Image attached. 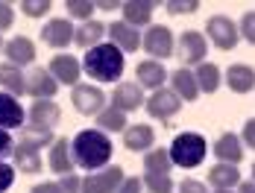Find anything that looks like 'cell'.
<instances>
[{"instance_id": "4fadbf2b", "label": "cell", "mask_w": 255, "mask_h": 193, "mask_svg": "<svg viewBox=\"0 0 255 193\" xmlns=\"http://www.w3.org/2000/svg\"><path fill=\"white\" fill-rule=\"evenodd\" d=\"M41 41L56 50L68 47L74 41V24H71V18H53V21H47V26L41 29Z\"/></svg>"}, {"instance_id": "4316f807", "label": "cell", "mask_w": 255, "mask_h": 193, "mask_svg": "<svg viewBox=\"0 0 255 193\" xmlns=\"http://www.w3.org/2000/svg\"><path fill=\"white\" fill-rule=\"evenodd\" d=\"M103 38H106V24H100V21H85L79 29H74V41L82 50H91L97 44H103Z\"/></svg>"}, {"instance_id": "7bdbcfd3", "label": "cell", "mask_w": 255, "mask_h": 193, "mask_svg": "<svg viewBox=\"0 0 255 193\" xmlns=\"http://www.w3.org/2000/svg\"><path fill=\"white\" fill-rule=\"evenodd\" d=\"M241 144H247L250 149H255V117L244 123V138H241Z\"/></svg>"}, {"instance_id": "83f0119b", "label": "cell", "mask_w": 255, "mask_h": 193, "mask_svg": "<svg viewBox=\"0 0 255 193\" xmlns=\"http://www.w3.org/2000/svg\"><path fill=\"white\" fill-rule=\"evenodd\" d=\"M208 182L214 191H232L235 185H241V173L235 164H214L208 173Z\"/></svg>"}, {"instance_id": "8d00e7d4", "label": "cell", "mask_w": 255, "mask_h": 193, "mask_svg": "<svg viewBox=\"0 0 255 193\" xmlns=\"http://www.w3.org/2000/svg\"><path fill=\"white\" fill-rule=\"evenodd\" d=\"M164 9H167L170 15H191V12L200 9V3H197V0H188V3H185V0H167Z\"/></svg>"}, {"instance_id": "74e56055", "label": "cell", "mask_w": 255, "mask_h": 193, "mask_svg": "<svg viewBox=\"0 0 255 193\" xmlns=\"http://www.w3.org/2000/svg\"><path fill=\"white\" fill-rule=\"evenodd\" d=\"M59 188H62V193H82V179H79L77 173L62 176L59 179Z\"/></svg>"}, {"instance_id": "6da1fadb", "label": "cell", "mask_w": 255, "mask_h": 193, "mask_svg": "<svg viewBox=\"0 0 255 193\" xmlns=\"http://www.w3.org/2000/svg\"><path fill=\"white\" fill-rule=\"evenodd\" d=\"M112 138L100 132V129H85L79 132L77 138L71 141V158H74V167H82V170H91L97 173L100 167L109 164L112 158Z\"/></svg>"}, {"instance_id": "ac0fdd59", "label": "cell", "mask_w": 255, "mask_h": 193, "mask_svg": "<svg viewBox=\"0 0 255 193\" xmlns=\"http://www.w3.org/2000/svg\"><path fill=\"white\" fill-rule=\"evenodd\" d=\"M155 144V132L153 126H147V123H135V126H127L124 129V146H127L129 152H147V149H153Z\"/></svg>"}, {"instance_id": "5b68a950", "label": "cell", "mask_w": 255, "mask_h": 193, "mask_svg": "<svg viewBox=\"0 0 255 193\" xmlns=\"http://www.w3.org/2000/svg\"><path fill=\"white\" fill-rule=\"evenodd\" d=\"M205 32L211 38V44L217 50H235L238 41H241V32H238V24L226 18V15H211L205 21Z\"/></svg>"}, {"instance_id": "f546056e", "label": "cell", "mask_w": 255, "mask_h": 193, "mask_svg": "<svg viewBox=\"0 0 255 193\" xmlns=\"http://www.w3.org/2000/svg\"><path fill=\"white\" fill-rule=\"evenodd\" d=\"M144 170H147V173L170 176V170H173L170 152H167V149H147V152H144Z\"/></svg>"}, {"instance_id": "e0dca14e", "label": "cell", "mask_w": 255, "mask_h": 193, "mask_svg": "<svg viewBox=\"0 0 255 193\" xmlns=\"http://www.w3.org/2000/svg\"><path fill=\"white\" fill-rule=\"evenodd\" d=\"M62 117V111H59V105L53 102V99H35L32 105H29V126H38V129H50L59 123Z\"/></svg>"}, {"instance_id": "d6a6232c", "label": "cell", "mask_w": 255, "mask_h": 193, "mask_svg": "<svg viewBox=\"0 0 255 193\" xmlns=\"http://www.w3.org/2000/svg\"><path fill=\"white\" fill-rule=\"evenodd\" d=\"M65 9H68V15L71 18H77V21H91V15H94V9H97V3H91V0H68L65 3Z\"/></svg>"}, {"instance_id": "cb8c5ba5", "label": "cell", "mask_w": 255, "mask_h": 193, "mask_svg": "<svg viewBox=\"0 0 255 193\" xmlns=\"http://www.w3.org/2000/svg\"><path fill=\"white\" fill-rule=\"evenodd\" d=\"M0 88H3V94H12L15 99L21 94H26V76L21 73V68H15V65H0Z\"/></svg>"}, {"instance_id": "8992f818", "label": "cell", "mask_w": 255, "mask_h": 193, "mask_svg": "<svg viewBox=\"0 0 255 193\" xmlns=\"http://www.w3.org/2000/svg\"><path fill=\"white\" fill-rule=\"evenodd\" d=\"M173 53L179 56L182 68H191V65H203V62H205V53H208L205 35H203V32H197V29H188V32H182Z\"/></svg>"}, {"instance_id": "484cf974", "label": "cell", "mask_w": 255, "mask_h": 193, "mask_svg": "<svg viewBox=\"0 0 255 193\" xmlns=\"http://www.w3.org/2000/svg\"><path fill=\"white\" fill-rule=\"evenodd\" d=\"M12 158H15V167L21 170V173H41V149H32V146L26 144H15V152H12Z\"/></svg>"}, {"instance_id": "52a82bcc", "label": "cell", "mask_w": 255, "mask_h": 193, "mask_svg": "<svg viewBox=\"0 0 255 193\" xmlns=\"http://www.w3.org/2000/svg\"><path fill=\"white\" fill-rule=\"evenodd\" d=\"M124 167H103L97 173H88L82 179V193H118L121 182H124Z\"/></svg>"}, {"instance_id": "b9f144b4", "label": "cell", "mask_w": 255, "mask_h": 193, "mask_svg": "<svg viewBox=\"0 0 255 193\" xmlns=\"http://www.w3.org/2000/svg\"><path fill=\"white\" fill-rule=\"evenodd\" d=\"M179 193H208V188L197 179H185V182H179Z\"/></svg>"}, {"instance_id": "d6986e66", "label": "cell", "mask_w": 255, "mask_h": 193, "mask_svg": "<svg viewBox=\"0 0 255 193\" xmlns=\"http://www.w3.org/2000/svg\"><path fill=\"white\" fill-rule=\"evenodd\" d=\"M153 9H155V3H150V0H127V3H121L124 24L135 26V29H138V26H150Z\"/></svg>"}, {"instance_id": "3957f363", "label": "cell", "mask_w": 255, "mask_h": 193, "mask_svg": "<svg viewBox=\"0 0 255 193\" xmlns=\"http://www.w3.org/2000/svg\"><path fill=\"white\" fill-rule=\"evenodd\" d=\"M205 144L203 135H197V132H182L173 138V144H170V161H173V167H185V170H194L200 167L205 161Z\"/></svg>"}, {"instance_id": "f6af8a7d", "label": "cell", "mask_w": 255, "mask_h": 193, "mask_svg": "<svg viewBox=\"0 0 255 193\" xmlns=\"http://www.w3.org/2000/svg\"><path fill=\"white\" fill-rule=\"evenodd\" d=\"M29 193H62V188H59V182H38Z\"/></svg>"}, {"instance_id": "bcb514c9", "label": "cell", "mask_w": 255, "mask_h": 193, "mask_svg": "<svg viewBox=\"0 0 255 193\" xmlns=\"http://www.w3.org/2000/svg\"><path fill=\"white\" fill-rule=\"evenodd\" d=\"M238 193H255V182H241L238 185Z\"/></svg>"}, {"instance_id": "d590c367", "label": "cell", "mask_w": 255, "mask_h": 193, "mask_svg": "<svg viewBox=\"0 0 255 193\" xmlns=\"http://www.w3.org/2000/svg\"><path fill=\"white\" fill-rule=\"evenodd\" d=\"M238 32H241L244 41L255 44V12H244V18H241V24H238Z\"/></svg>"}, {"instance_id": "30bf717a", "label": "cell", "mask_w": 255, "mask_h": 193, "mask_svg": "<svg viewBox=\"0 0 255 193\" xmlns=\"http://www.w3.org/2000/svg\"><path fill=\"white\" fill-rule=\"evenodd\" d=\"M106 35H109V44L121 50V53H135L141 47V32L135 26L124 24V21H115V24L106 26Z\"/></svg>"}, {"instance_id": "44dd1931", "label": "cell", "mask_w": 255, "mask_h": 193, "mask_svg": "<svg viewBox=\"0 0 255 193\" xmlns=\"http://www.w3.org/2000/svg\"><path fill=\"white\" fill-rule=\"evenodd\" d=\"M53 173L59 176H71L74 173V158H71V138H56L50 146V158H47Z\"/></svg>"}, {"instance_id": "c3c4849f", "label": "cell", "mask_w": 255, "mask_h": 193, "mask_svg": "<svg viewBox=\"0 0 255 193\" xmlns=\"http://www.w3.org/2000/svg\"><path fill=\"white\" fill-rule=\"evenodd\" d=\"M253 182H255V164H253Z\"/></svg>"}, {"instance_id": "7c38bea8", "label": "cell", "mask_w": 255, "mask_h": 193, "mask_svg": "<svg viewBox=\"0 0 255 193\" xmlns=\"http://www.w3.org/2000/svg\"><path fill=\"white\" fill-rule=\"evenodd\" d=\"M79 73H82V65H79L74 56H68V53H59V56H53L50 62V76L59 82V85H79Z\"/></svg>"}, {"instance_id": "5bb4252c", "label": "cell", "mask_w": 255, "mask_h": 193, "mask_svg": "<svg viewBox=\"0 0 255 193\" xmlns=\"http://www.w3.org/2000/svg\"><path fill=\"white\" fill-rule=\"evenodd\" d=\"M59 91V82L50 76L47 68H35V71L26 76V94L35 96V99H53Z\"/></svg>"}, {"instance_id": "9a60e30c", "label": "cell", "mask_w": 255, "mask_h": 193, "mask_svg": "<svg viewBox=\"0 0 255 193\" xmlns=\"http://www.w3.org/2000/svg\"><path fill=\"white\" fill-rule=\"evenodd\" d=\"M3 53L9 59V65L15 68H24V65H32L35 62V44L26 38V35H15L3 44Z\"/></svg>"}, {"instance_id": "603a6c76", "label": "cell", "mask_w": 255, "mask_h": 193, "mask_svg": "<svg viewBox=\"0 0 255 193\" xmlns=\"http://www.w3.org/2000/svg\"><path fill=\"white\" fill-rule=\"evenodd\" d=\"M170 91L182 99V102H194L197 96H200V88H197V79H194V73L188 71V68H179V71L170 73Z\"/></svg>"}, {"instance_id": "9c48e42d", "label": "cell", "mask_w": 255, "mask_h": 193, "mask_svg": "<svg viewBox=\"0 0 255 193\" xmlns=\"http://www.w3.org/2000/svg\"><path fill=\"white\" fill-rule=\"evenodd\" d=\"M71 102H74V108H77L79 114L94 117V114H100L103 108H106V94H103L100 88H94V85H82L79 82L77 88H74V94H71Z\"/></svg>"}, {"instance_id": "d4e9b609", "label": "cell", "mask_w": 255, "mask_h": 193, "mask_svg": "<svg viewBox=\"0 0 255 193\" xmlns=\"http://www.w3.org/2000/svg\"><path fill=\"white\" fill-rule=\"evenodd\" d=\"M226 85L235 94H250L255 88V71L250 65H232L226 71Z\"/></svg>"}, {"instance_id": "7402d4cb", "label": "cell", "mask_w": 255, "mask_h": 193, "mask_svg": "<svg viewBox=\"0 0 255 193\" xmlns=\"http://www.w3.org/2000/svg\"><path fill=\"white\" fill-rule=\"evenodd\" d=\"M21 126H24V105L12 94L0 91V129L9 132V129H21Z\"/></svg>"}, {"instance_id": "f1b7e54d", "label": "cell", "mask_w": 255, "mask_h": 193, "mask_svg": "<svg viewBox=\"0 0 255 193\" xmlns=\"http://www.w3.org/2000/svg\"><path fill=\"white\" fill-rule=\"evenodd\" d=\"M194 79H197V88H200V94H214V91L220 88V82H223V73H220V68H217V65L203 62V65H197Z\"/></svg>"}, {"instance_id": "ba28073f", "label": "cell", "mask_w": 255, "mask_h": 193, "mask_svg": "<svg viewBox=\"0 0 255 193\" xmlns=\"http://www.w3.org/2000/svg\"><path fill=\"white\" fill-rule=\"evenodd\" d=\"M144 108L155 120H170V117H176L182 111V99L170 88H158V91L150 94V99H144Z\"/></svg>"}, {"instance_id": "f35d334b", "label": "cell", "mask_w": 255, "mask_h": 193, "mask_svg": "<svg viewBox=\"0 0 255 193\" xmlns=\"http://www.w3.org/2000/svg\"><path fill=\"white\" fill-rule=\"evenodd\" d=\"M12 182H15V167H9V164H3L0 161V193H6L12 188Z\"/></svg>"}, {"instance_id": "7a4b0ae2", "label": "cell", "mask_w": 255, "mask_h": 193, "mask_svg": "<svg viewBox=\"0 0 255 193\" xmlns=\"http://www.w3.org/2000/svg\"><path fill=\"white\" fill-rule=\"evenodd\" d=\"M124 68H127V59L115 44H97V47L85 50L82 71L97 82H118L124 76Z\"/></svg>"}, {"instance_id": "4dcf8cb0", "label": "cell", "mask_w": 255, "mask_h": 193, "mask_svg": "<svg viewBox=\"0 0 255 193\" xmlns=\"http://www.w3.org/2000/svg\"><path fill=\"white\" fill-rule=\"evenodd\" d=\"M97 126H100V132H124L129 123H127V114L124 111H118L115 105H109V108H103L100 114H97Z\"/></svg>"}, {"instance_id": "681fc988", "label": "cell", "mask_w": 255, "mask_h": 193, "mask_svg": "<svg viewBox=\"0 0 255 193\" xmlns=\"http://www.w3.org/2000/svg\"><path fill=\"white\" fill-rule=\"evenodd\" d=\"M214 193H232V191H214Z\"/></svg>"}, {"instance_id": "1f68e13d", "label": "cell", "mask_w": 255, "mask_h": 193, "mask_svg": "<svg viewBox=\"0 0 255 193\" xmlns=\"http://www.w3.org/2000/svg\"><path fill=\"white\" fill-rule=\"evenodd\" d=\"M53 132L50 129H38V126H21V144L32 146V149H44L53 146Z\"/></svg>"}, {"instance_id": "8fae6325", "label": "cell", "mask_w": 255, "mask_h": 193, "mask_svg": "<svg viewBox=\"0 0 255 193\" xmlns=\"http://www.w3.org/2000/svg\"><path fill=\"white\" fill-rule=\"evenodd\" d=\"M141 102H144V88L138 82H118V88L112 91V105L124 114L141 108Z\"/></svg>"}, {"instance_id": "ee69618b", "label": "cell", "mask_w": 255, "mask_h": 193, "mask_svg": "<svg viewBox=\"0 0 255 193\" xmlns=\"http://www.w3.org/2000/svg\"><path fill=\"white\" fill-rule=\"evenodd\" d=\"M118 193H141V179H135V176L132 179H124Z\"/></svg>"}, {"instance_id": "2e32d148", "label": "cell", "mask_w": 255, "mask_h": 193, "mask_svg": "<svg viewBox=\"0 0 255 193\" xmlns=\"http://www.w3.org/2000/svg\"><path fill=\"white\" fill-rule=\"evenodd\" d=\"M214 155H217V161L220 164H241V158H244V144H241V138L235 135V132H223L217 141H214Z\"/></svg>"}, {"instance_id": "ab89813d", "label": "cell", "mask_w": 255, "mask_h": 193, "mask_svg": "<svg viewBox=\"0 0 255 193\" xmlns=\"http://www.w3.org/2000/svg\"><path fill=\"white\" fill-rule=\"evenodd\" d=\"M12 21H15V6L12 3H0V32L9 29Z\"/></svg>"}, {"instance_id": "836d02e7", "label": "cell", "mask_w": 255, "mask_h": 193, "mask_svg": "<svg viewBox=\"0 0 255 193\" xmlns=\"http://www.w3.org/2000/svg\"><path fill=\"white\" fill-rule=\"evenodd\" d=\"M144 188L150 193H173V179L161 173H144Z\"/></svg>"}, {"instance_id": "7dc6e473", "label": "cell", "mask_w": 255, "mask_h": 193, "mask_svg": "<svg viewBox=\"0 0 255 193\" xmlns=\"http://www.w3.org/2000/svg\"><path fill=\"white\" fill-rule=\"evenodd\" d=\"M97 9H106V12H112V9H121L118 3H112V0H106V3H97Z\"/></svg>"}, {"instance_id": "f907efd6", "label": "cell", "mask_w": 255, "mask_h": 193, "mask_svg": "<svg viewBox=\"0 0 255 193\" xmlns=\"http://www.w3.org/2000/svg\"><path fill=\"white\" fill-rule=\"evenodd\" d=\"M0 50H3V41H0Z\"/></svg>"}, {"instance_id": "e575fe53", "label": "cell", "mask_w": 255, "mask_h": 193, "mask_svg": "<svg viewBox=\"0 0 255 193\" xmlns=\"http://www.w3.org/2000/svg\"><path fill=\"white\" fill-rule=\"evenodd\" d=\"M21 9H24L26 18H41V15L50 12V0H24Z\"/></svg>"}, {"instance_id": "ffe728a7", "label": "cell", "mask_w": 255, "mask_h": 193, "mask_svg": "<svg viewBox=\"0 0 255 193\" xmlns=\"http://www.w3.org/2000/svg\"><path fill=\"white\" fill-rule=\"evenodd\" d=\"M135 76H138V85H141V88L158 91V88H164L167 71H164V65H161V62H153V59H147V62H138V68H135Z\"/></svg>"}, {"instance_id": "277c9868", "label": "cell", "mask_w": 255, "mask_h": 193, "mask_svg": "<svg viewBox=\"0 0 255 193\" xmlns=\"http://www.w3.org/2000/svg\"><path fill=\"white\" fill-rule=\"evenodd\" d=\"M141 47L147 50V56H153V62H161V59L173 56L176 41H173V32L164 24H150L144 38H141Z\"/></svg>"}, {"instance_id": "60d3db41", "label": "cell", "mask_w": 255, "mask_h": 193, "mask_svg": "<svg viewBox=\"0 0 255 193\" xmlns=\"http://www.w3.org/2000/svg\"><path fill=\"white\" fill-rule=\"evenodd\" d=\"M12 152H15V141H12V135L0 129V161H3V158H9Z\"/></svg>"}]
</instances>
